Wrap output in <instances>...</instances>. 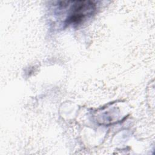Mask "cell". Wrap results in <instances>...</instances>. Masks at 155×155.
<instances>
[{"instance_id": "6da1fadb", "label": "cell", "mask_w": 155, "mask_h": 155, "mask_svg": "<svg viewBox=\"0 0 155 155\" xmlns=\"http://www.w3.org/2000/svg\"><path fill=\"white\" fill-rule=\"evenodd\" d=\"M71 7V13L67 18L70 24H78L85 18L91 15L95 10L96 5L90 1H73Z\"/></svg>"}]
</instances>
